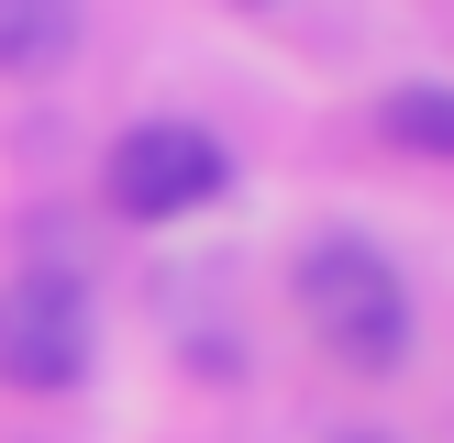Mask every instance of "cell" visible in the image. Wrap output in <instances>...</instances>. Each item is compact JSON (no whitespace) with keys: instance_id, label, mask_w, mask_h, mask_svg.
<instances>
[{"instance_id":"6da1fadb","label":"cell","mask_w":454,"mask_h":443,"mask_svg":"<svg viewBox=\"0 0 454 443\" xmlns=\"http://www.w3.org/2000/svg\"><path fill=\"white\" fill-rule=\"evenodd\" d=\"M288 288H300V322H310V344H322L333 366L388 377L399 354H411V288H399V266L377 255L366 233H322L288 266Z\"/></svg>"},{"instance_id":"7a4b0ae2","label":"cell","mask_w":454,"mask_h":443,"mask_svg":"<svg viewBox=\"0 0 454 443\" xmlns=\"http://www.w3.org/2000/svg\"><path fill=\"white\" fill-rule=\"evenodd\" d=\"M0 377L22 399H56L89 377V288L67 266H22L0 277Z\"/></svg>"},{"instance_id":"3957f363","label":"cell","mask_w":454,"mask_h":443,"mask_svg":"<svg viewBox=\"0 0 454 443\" xmlns=\"http://www.w3.org/2000/svg\"><path fill=\"white\" fill-rule=\"evenodd\" d=\"M222 177H233V155L200 122H133L122 144H111V167H100V199L122 222H177V211H211Z\"/></svg>"},{"instance_id":"277c9868","label":"cell","mask_w":454,"mask_h":443,"mask_svg":"<svg viewBox=\"0 0 454 443\" xmlns=\"http://www.w3.org/2000/svg\"><path fill=\"white\" fill-rule=\"evenodd\" d=\"M78 56V0H0V78H56Z\"/></svg>"},{"instance_id":"5b68a950","label":"cell","mask_w":454,"mask_h":443,"mask_svg":"<svg viewBox=\"0 0 454 443\" xmlns=\"http://www.w3.org/2000/svg\"><path fill=\"white\" fill-rule=\"evenodd\" d=\"M377 133H388L399 155H443V167H454V89H443V78L388 89V100H377Z\"/></svg>"}]
</instances>
